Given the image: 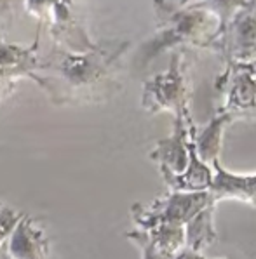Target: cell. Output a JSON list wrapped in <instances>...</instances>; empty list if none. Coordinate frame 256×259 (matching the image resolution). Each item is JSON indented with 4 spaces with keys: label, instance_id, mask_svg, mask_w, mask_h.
Returning <instances> with one entry per match:
<instances>
[{
    "label": "cell",
    "instance_id": "cell-1",
    "mask_svg": "<svg viewBox=\"0 0 256 259\" xmlns=\"http://www.w3.org/2000/svg\"><path fill=\"white\" fill-rule=\"evenodd\" d=\"M129 44H94L84 53L56 46L31 75L54 105L103 103L121 89V59Z\"/></svg>",
    "mask_w": 256,
    "mask_h": 259
},
{
    "label": "cell",
    "instance_id": "cell-2",
    "mask_svg": "<svg viewBox=\"0 0 256 259\" xmlns=\"http://www.w3.org/2000/svg\"><path fill=\"white\" fill-rule=\"evenodd\" d=\"M181 54H173V63L167 73L159 75L145 83L143 106L150 113H157L162 110H171L176 117H181L187 110V89L185 75L181 71Z\"/></svg>",
    "mask_w": 256,
    "mask_h": 259
},
{
    "label": "cell",
    "instance_id": "cell-3",
    "mask_svg": "<svg viewBox=\"0 0 256 259\" xmlns=\"http://www.w3.org/2000/svg\"><path fill=\"white\" fill-rule=\"evenodd\" d=\"M39 35L30 47L0 42V103L16 89V82L31 77L37 71L41 59L37 58Z\"/></svg>",
    "mask_w": 256,
    "mask_h": 259
},
{
    "label": "cell",
    "instance_id": "cell-4",
    "mask_svg": "<svg viewBox=\"0 0 256 259\" xmlns=\"http://www.w3.org/2000/svg\"><path fill=\"white\" fill-rule=\"evenodd\" d=\"M41 218L23 214L13 233L6 240L7 252L13 259H47L49 256V240Z\"/></svg>",
    "mask_w": 256,
    "mask_h": 259
},
{
    "label": "cell",
    "instance_id": "cell-5",
    "mask_svg": "<svg viewBox=\"0 0 256 259\" xmlns=\"http://www.w3.org/2000/svg\"><path fill=\"white\" fill-rule=\"evenodd\" d=\"M230 63L256 61V13L244 11L229 26V31L220 44Z\"/></svg>",
    "mask_w": 256,
    "mask_h": 259
},
{
    "label": "cell",
    "instance_id": "cell-6",
    "mask_svg": "<svg viewBox=\"0 0 256 259\" xmlns=\"http://www.w3.org/2000/svg\"><path fill=\"white\" fill-rule=\"evenodd\" d=\"M216 178H213L211 188L207 191L211 202H218L222 198H239L242 202H249L256 205V176H235L230 174L214 160Z\"/></svg>",
    "mask_w": 256,
    "mask_h": 259
},
{
    "label": "cell",
    "instance_id": "cell-7",
    "mask_svg": "<svg viewBox=\"0 0 256 259\" xmlns=\"http://www.w3.org/2000/svg\"><path fill=\"white\" fill-rule=\"evenodd\" d=\"M162 176L176 193H183V191H187V193H202V190H209L211 183H213L209 167L199 160L195 145L190 151V162L187 165V170H183L181 174H176V176L169 172H162Z\"/></svg>",
    "mask_w": 256,
    "mask_h": 259
},
{
    "label": "cell",
    "instance_id": "cell-8",
    "mask_svg": "<svg viewBox=\"0 0 256 259\" xmlns=\"http://www.w3.org/2000/svg\"><path fill=\"white\" fill-rule=\"evenodd\" d=\"M213 210L214 202H209L201 212H197L189 221V230H187V240L194 252L201 250L202 247L213 244L216 238V232L213 228Z\"/></svg>",
    "mask_w": 256,
    "mask_h": 259
},
{
    "label": "cell",
    "instance_id": "cell-9",
    "mask_svg": "<svg viewBox=\"0 0 256 259\" xmlns=\"http://www.w3.org/2000/svg\"><path fill=\"white\" fill-rule=\"evenodd\" d=\"M230 120H232L230 115L222 113V111H220V117H214V120L209 123V127L204 131L202 138L195 143V150H199L197 157H201L202 162L204 160H211V162L216 160V155H218V150H220V138H222L223 127H225Z\"/></svg>",
    "mask_w": 256,
    "mask_h": 259
},
{
    "label": "cell",
    "instance_id": "cell-10",
    "mask_svg": "<svg viewBox=\"0 0 256 259\" xmlns=\"http://www.w3.org/2000/svg\"><path fill=\"white\" fill-rule=\"evenodd\" d=\"M21 216H23V212H16L9 205L0 202V245L9 238V235L13 233L14 226L18 225Z\"/></svg>",
    "mask_w": 256,
    "mask_h": 259
},
{
    "label": "cell",
    "instance_id": "cell-11",
    "mask_svg": "<svg viewBox=\"0 0 256 259\" xmlns=\"http://www.w3.org/2000/svg\"><path fill=\"white\" fill-rule=\"evenodd\" d=\"M21 0H0V31H6L11 26L16 14V7Z\"/></svg>",
    "mask_w": 256,
    "mask_h": 259
},
{
    "label": "cell",
    "instance_id": "cell-12",
    "mask_svg": "<svg viewBox=\"0 0 256 259\" xmlns=\"http://www.w3.org/2000/svg\"><path fill=\"white\" fill-rule=\"evenodd\" d=\"M0 259H13V257H11V254L7 252V245H6V242H4V244L0 245Z\"/></svg>",
    "mask_w": 256,
    "mask_h": 259
},
{
    "label": "cell",
    "instance_id": "cell-13",
    "mask_svg": "<svg viewBox=\"0 0 256 259\" xmlns=\"http://www.w3.org/2000/svg\"><path fill=\"white\" fill-rule=\"evenodd\" d=\"M178 259H202V257H199V256H195V254H181V256H179Z\"/></svg>",
    "mask_w": 256,
    "mask_h": 259
}]
</instances>
